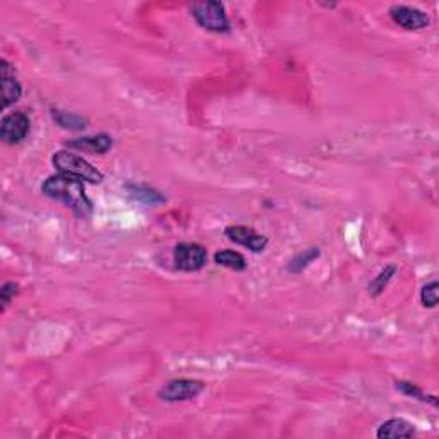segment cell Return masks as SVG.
<instances>
[{
    "label": "cell",
    "instance_id": "obj_10",
    "mask_svg": "<svg viewBox=\"0 0 439 439\" xmlns=\"http://www.w3.org/2000/svg\"><path fill=\"white\" fill-rule=\"evenodd\" d=\"M67 146L89 153H106L112 148V137H110L109 134H97V136H86L79 137V140L69 141Z\"/></svg>",
    "mask_w": 439,
    "mask_h": 439
},
{
    "label": "cell",
    "instance_id": "obj_7",
    "mask_svg": "<svg viewBox=\"0 0 439 439\" xmlns=\"http://www.w3.org/2000/svg\"><path fill=\"white\" fill-rule=\"evenodd\" d=\"M390 16L398 26L405 27V30H424L429 25V16L417 7L393 6L390 9Z\"/></svg>",
    "mask_w": 439,
    "mask_h": 439
},
{
    "label": "cell",
    "instance_id": "obj_4",
    "mask_svg": "<svg viewBox=\"0 0 439 439\" xmlns=\"http://www.w3.org/2000/svg\"><path fill=\"white\" fill-rule=\"evenodd\" d=\"M204 383L196 379H173L158 391V397L165 402H185L192 400L197 395L203 393Z\"/></svg>",
    "mask_w": 439,
    "mask_h": 439
},
{
    "label": "cell",
    "instance_id": "obj_12",
    "mask_svg": "<svg viewBox=\"0 0 439 439\" xmlns=\"http://www.w3.org/2000/svg\"><path fill=\"white\" fill-rule=\"evenodd\" d=\"M215 261L221 266L230 268L233 271H244L246 270L247 263L244 259V256L237 251H220L215 254Z\"/></svg>",
    "mask_w": 439,
    "mask_h": 439
},
{
    "label": "cell",
    "instance_id": "obj_3",
    "mask_svg": "<svg viewBox=\"0 0 439 439\" xmlns=\"http://www.w3.org/2000/svg\"><path fill=\"white\" fill-rule=\"evenodd\" d=\"M192 16L197 25L213 33H227L230 30L227 14H225L223 4L208 0V2H197L192 6Z\"/></svg>",
    "mask_w": 439,
    "mask_h": 439
},
{
    "label": "cell",
    "instance_id": "obj_13",
    "mask_svg": "<svg viewBox=\"0 0 439 439\" xmlns=\"http://www.w3.org/2000/svg\"><path fill=\"white\" fill-rule=\"evenodd\" d=\"M54 118L62 125V128H66V129L78 130V129H82L86 125L85 118L74 116V113L61 112V110H54Z\"/></svg>",
    "mask_w": 439,
    "mask_h": 439
},
{
    "label": "cell",
    "instance_id": "obj_14",
    "mask_svg": "<svg viewBox=\"0 0 439 439\" xmlns=\"http://www.w3.org/2000/svg\"><path fill=\"white\" fill-rule=\"evenodd\" d=\"M397 388H400V390L403 391L405 395H409V397H414V398H419L421 402H429L431 405L438 407V400L436 397H431V395L424 393L422 390H419L415 385H410V383H403V381H398L397 383Z\"/></svg>",
    "mask_w": 439,
    "mask_h": 439
},
{
    "label": "cell",
    "instance_id": "obj_9",
    "mask_svg": "<svg viewBox=\"0 0 439 439\" xmlns=\"http://www.w3.org/2000/svg\"><path fill=\"white\" fill-rule=\"evenodd\" d=\"M0 82H2V106L7 109L21 97V85L16 78L14 69L6 58L0 62Z\"/></svg>",
    "mask_w": 439,
    "mask_h": 439
},
{
    "label": "cell",
    "instance_id": "obj_19",
    "mask_svg": "<svg viewBox=\"0 0 439 439\" xmlns=\"http://www.w3.org/2000/svg\"><path fill=\"white\" fill-rule=\"evenodd\" d=\"M18 294V285L14 282H7L4 283V287L0 288V300H2V311H6L7 304L13 300L14 295Z\"/></svg>",
    "mask_w": 439,
    "mask_h": 439
},
{
    "label": "cell",
    "instance_id": "obj_1",
    "mask_svg": "<svg viewBox=\"0 0 439 439\" xmlns=\"http://www.w3.org/2000/svg\"><path fill=\"white\" fill-rule=\"evenodd\" d=\"M42 191L45 192V196L64 203L79 216H88L93 211V204L85 192V184L74 177L64 175V173L49 177L43 182Z\"/></svg>",
    "mask_w": 439,
    "mask_h": 439
},
{
    "label": "cell",
    "instance_id": "obj_2",
    "mask_svg": "<svg viewBox=\"0 0 439 439\" xmlns=\"http://www.w3.org/2000/svg\"><path fill=\"white\" fill-rule=\"evenodd\" d=\"M55 168L58 170V173H64V175L74 177V179L82 180V182H91V184H100L104 175H101L100 170H97L89 161H86L85 158L76 155L73 152H67V149H61L58 153H55L52 158Z\"/></svg>",
    "mask_w": 439,
    "mask_h": 439
},
{
    "label": "cell",
    "instance_id": "obj_5",
    "mask_svg": "<svg viewBox=\"0 0 439 439\" xmlns=\"http://www.w3.org/2000/svg\"><path fill=\"white\" fill-rule=\"evenodd\" d=\"M208 254L206 249L199 244H191V242H182L175 247L173 251V261H175V266L182 271H199L201 268L206 264Z\"/></svg>",
    "mask_w": 439,
    "mask_h": 439
},
{
    "label": "cell",
    "instance_id": "obj_15",
    "mask_svg": "<svg viewBox=\"0 0 439 439\" xmlns=\"http://www.w3.org/2000/svg\"><path fill=\"white\" fill-rule=\"evenodd\" d=\"M318 256H319L318 249H309V251H306L304 254L295 256V258L290 261V266H288V270H290L292 273L302 271L304 268H306L307 264L311 263V261H314L316 258H318Z\"/></svg>",
    "mask_w": 439,
    "mask_h": 439
},
{
    "label": "cell",
    "instance_id": "obj_16",
    "mask_svg": "<svg viewBox=\"0 0 439 439\" xmlns=\"http://www.w3.org/2000/svg\"><path fill=\"white\" fill-rule=\"evenodd\" d=\"M395 271H397V268H395V266H388L386 270H383L381 273H379L378 278H376L374 282L369 285V292H371V294H373V295H379V294H381V292L386 288V285H388V282H390V280H391V276H393V273H395Z\"/></svg>",
    "mask_w": 439,
    "mask_h": 439
},
{
    "label": "cell",
    "instance_id": "obj_6",
    "mask_svg": "<svg viewBox=\"0 0 439 439\" xmlns=\"http://www.w3.org/2000/svg\"><path fill=\"white\" fill-rule=\"evenodd\" d=\"M30 134V118L25 112H11L2 118L0 137L6 144H18Z\"/></svg>",
    "mask_w": 439,
    "mask_h": 439
},
{
    "label": "cell",
    "instance_id": "obj_18",
    "mask_svg": "<svg viewBox=\"0 0 439 439\" xmlns=\"http://www.w3.org/2000/svg\"><path fill=\"white\" fill-rule=\"evenodd\" d=\"M421 300L424 307H436L438 306V282H431L424 285L421 292Z\"/></svg>",
    "mask_w": 439,
    "mask_h": 439
},
{
    "label": "cell",
    "instance_id": "obj_11",
    "mask_svg": "<svg viewBox=\"0 0 439 439\" xmlns=\"http://www.w3.org/2000/svg\"><path fill=\"white\" fill-rule=\"evenodd\" d=\"M415 434V427L410 422L403 419H390L379 426L376 436L385 439H397V438H412Z\"/></svg>",
    "mask_w": 439,
    "mask_h": 439
},
{
    "label": "cell",
    "instance_id": "obj_17",
    "mask_svg": "<svg viewBox=\"0 0 439 439\" xmlns=\"http://www.w3.org/2000/svg\"><path fill=\"white\" fill-rule=\"evenodd\" d=\"M129 191H132L130 194H132L137 201H144V197H146V203H152V204L161 203V201H163V197H161L156 191L141 187V185H137V187H129Z\"/></svg>",
    "mask_w": 439,
    "mask_h": 439
},
{
    "label": "cell",
    "instance_id": "obj_8",
    "mask_svg": "<svg viewBox=\"0 0 439 439\" xmlns=\"http://www.w3.org/2000/svg\"><path fill=\"white\" fill-rule=\"evenodd\" d=\"M225 235L232 240V242L240 244V246L247 247L252 252H261L266 247L268 239L264 235H261L252 228L244 227V225H233L225 230Z\"/></svg>",
    "mask_w": 439,
    "mask_h": 439
}]
</instances>
